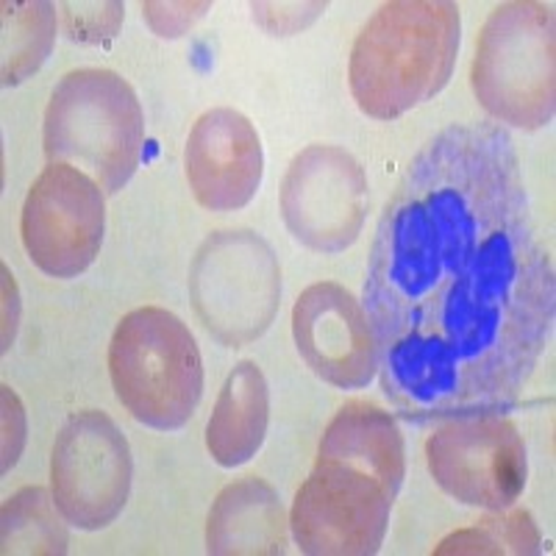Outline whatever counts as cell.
Masks as SVG:
<instances>
[{"instance_id":"6da1fadb","label":"cell","mask_w":556,"mask_h":556,"mask_svg":"<svg viewBox=\"0 0 556 556\" xmlns=\"http://www.w3.org/2000/svg\"><path fill=\"white\" fill-rule=\"evenodd\" d=\"M362 306L406 424L518 404L551 342L556 281L506 128L454 123L417 151L376 228Z\"/></svg>"},{"instance_id":"7a4b0ae2","label":"cell","mask_w":556,"mask_h":556,"mask_svg":"<svg viewBox=\"0 0 556 556\" xmlns=\"http://www.w3.org/2000/svg\"><path fill=\"white\" fill-rule=\"evenodd\" d=\"M462 17L451 0H392L367 20L351 51L356 106L395 121L443 92L459 56Z\"/></svg>"},{"instance_id":"3957f363","label":"cell","mask_w":556,"mask_h":556,"mask_svg":"<svg viewBox=\"0 0 556 556\" xmlns=\"http://www.w3.org/2000/svg\"><path fill=\"white\" fill-rule=\"evenodd\" d=\"M45 156L101 184L106 195L131 181L146 146V121L131 84L103 67L73 70L45 109Z\"/></svg>"},{"instance_id":"277c9868","label":"cell","mask_w":556,"mask_h":556,"mask_svg":"<svg viewBox=\"0 0 556 556\" xmlns=\"http://www.w3.org/2000/svg\"><path fill=\"white\" fill-rule=\"evenodd\" d=\"M114 395L137 424L176 431L203 395V359L190 326L162 306H142L117 323L109 342Z\"/></svg>"},{"instance_id":"5b68a950","label":"cell","mask_w":556,"mask_h":556,"mask_svg":"<svg viewBox=\"0 0 556 556\" xmlns=\"http://www.w3.org/2000/svg\"><path fill=\"white\" fill-rule=\"evenodd\" d=\"M554 12L543 3H501L479 34L470 84L493 121L538 131L554 121Z\"/></svg>"},{"instance_id":"8992f818","label":"cell","mask_w":556,"mask_h":556,"mask_svg":"<svg viewBox=\"0 0 556 556\" xmlns=\"http://www.w3.org/2000/svg\"><path fill=\"white\" fill-rule=\"evenodd\" d=\"M392 501L395 495L370 468L317 454L292 501V538L312 556H370L384 543Z\"/></svg>"},{"instance_id":"52a82bcc","label":"cell","mask_w":556,"mask_h":556,"mask_svg":"<svg viewBox=\"0 0 556 556\" xmlns=\"http://www.w3.org/2000/svg\"><path fill=\"white\" fill-rule=\"evenodd\" d=\"M198 317L223 345L256 340L276 317L281 270L273 248L253 231L208 237L190 270Z\"/></svg>"},{"instance_id":"ba28073f","label":"cell","mask_w":556,"mask_h":556,"mask_svg":"<svg viewBox=\"0 0 556 556\" xmlns=\"http://www.w3.org/2000/svg\"><path fill=\"white\" fill-rule=\"evenodd\" d=\"M426 465L451 498L490 513L515 506L529 479L523 434L504 415L443 420L426 440Z\"/></svg>"},{"instance_id":"9c48e42d","label":"cell","mask_w":556,"mask_h":556,"mask_svg":"<svg viewBox=\"0 0 556 556\" xmlns=\"http://www.w3.org/2000/svg\"><path fill=\"white\" fill-rule=\"evenodd\" d=\"M131 448L106 412L67 417L51 454V493L70 526L98 531L114 523L131 493Z\"/></svg>"},{"instance_id":"30bf717a","label":"cell","mask_w":556,"mask_h":556,"mask_svg":"<svg viewBox=\"0 0 556 556\" xmlns=\"http://www.w3.org/2000/svg\"><path fill=\"white\" fill-rule=\"evenodd\" d=\"M101 184L70 165H48L28 190L20 237L51 278H76L96 262L106 228Z\"/></svg>"},{"instance_id":"8fae6325","label":"cell","mask_w":556,"mask_h":556,"mask_svg":"<svg viewBox=\"0 0 556 556\" xmlns=\"http://www.w3.org/2000/svg\"><path fill=\"white\" fill-rule=\"evenodd\" d=\"M367 176L345 148L309 146L292 159L281 184V217L301 245L342 253L362 235Z\"/></svg>"},{"instance_id":"7c38bea8","label":"cell","mask_w":556,"mask_h":556,"mask_svg":"<svg viewBox=\"0 0 556 556\" xmlns=\"http://www.w3.org/2000/svg\"><path fill=\"white\" fill-rule=\"evenodd\" d=\"M292 337L312 374L337 390H362L379 374V348L365 306L334 281L298 295Z\"/></svg>"},{"instance_id":"4fadbf2b","label":"cell","mask_w":556,"mask_h":556,"mask_svg":"<svg viewBox=\"0 0 556 556\" xmlns=\"http://www.w3.org/2000/svg\"><path fill=\"white\" fill-rule=\"evenodd\" d=\"M184 165L192 195L212 212H237L256 195L265 170L262 139L237 109H208L192 126Z\"/></svg>"},{"instance_id":"5bb4252c","label":"cell","mask_w":556,"mask_h":556,"mask_svg":"<svg viewBox=\"0 0 556 556\" xmlns=\"http://www.w3.org/2000/svg\"><path fill=\"white\" fill-rule=\"evenodd\" d=\"M290 520L265 479L248 476L223 486L208 509V554H285Z\"/></svg>"},{"instance_id":"9a60e30c","label":"cell","mask_w":556,"mask_h":556,"mask_svg":"<svg viewBox=\"0 0 556 556\" xmlns=\"http://www.w3.org/2000/svg\"><path fill=\"white\" fill-rule=\"evenodd\" d=\"M270 424V387L262 367L242 359L228 374L206 426V448L220 468H240L262 448Z\"/></svg>"},{"instance_id":"2e32d148","label":"cell","mask_w":556,"mask_h":556,"mask_svg":"<svg viewBox=\"0 0 556 556\" xmlns=\"http://www.w3.org/2000/svg\"><path fill=\"white\" fill-rule=\"evenodd\" d=\"M317 454L345 456L374 470L392 495L406 476L404 434L392 415L370 401H348L326 426Z\"/></svg>"},{"instance_id":"e0dca14e","label":"cell","mask_w":556,"mask_h":556,"mask_svg":"<svg viewBox=\"0 0 556 556\" xmlns=\"http://www.w3.org/2000/svg\"><path fill=\"white\" fill-rule=\"evenodd\" d=\"M56 42V9L53 3H3V84L17 87L34 76L51 56Z\"/></svg>"},{"instance_id":"ac0fdd59","label":"cell","mask_w":556,"mask_h":556,"mask_svg":"<svg viewBox=\"0 0 556 556\" xmlns=\"http://www.w3.org/2000/svg\"><path fill=\"white\" fill-rule=\"evenodd\" d=\"M3 554H67V529L53 493L23 486L3 504Z\"/></svg>"},{"instance_id":"d6986e66","label":"cell","mask_w":556,"mask_h":556,"mask_svg":"<svg viewBox=\"0 0 556 556\" xmlns=\"http://www.w3.org/2000/svg\"><path fill=\"white\" fill-rule=\"evenodd\" d=\"M543 551V534L526 509L495 513L479 520L473 529L454 531L437 545L434 554H518L534 556Z\"/></svg>"}]
</instances>
